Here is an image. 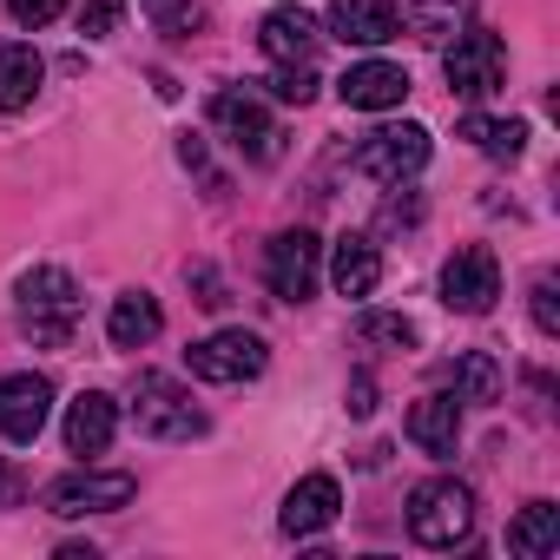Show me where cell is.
<instances>
[{
  "mask_svg": "<svg viewBox=\"0 0 560 560\" xmlns=\"http://www.w3.org/2000/svg\"><path fill=\"white\" fill-rule=\"evenodd\" d=\"M21 330L40 343V350H67L73 343V324H80V284L60 270V264H34L21 270Z\"/></svg>",
  "mask_w": 560,
  "mask_h": 560,
  "instance_id": "obj_1",
  "label": "cell"
},
{
  "mask_svg": "<svg viewBox=\"0 0 560 560\" xmlns=\"http://www.w3.org/2000/svg\"><path fill=\"white\" fill-rule=\"evenodd\" d=\"M409 534L422 547H462L475 534V488L455 475H435L409 494Z\"/></svg>",
  "mask_w": 560,
  "mask_h": 560,
  "instance_id": "obj_2",
  "label": "cell"
},
{
  "mask_svg": "<svg viewBox=\"0 0 560 560\" xmlns=\"http://www.w3.org/2000/svg\"><path fill=\"white\" fill-rule=\"evenodd\" d=\"M132 422H139V435H152V442H191V435H205V409H198L172 376H159V370H145V376L132 383Z\"/></svg>",
  "mask_w": 560,
  "mask_h": 560,
  "instance_id": "obj_3",
  "label": "cell"
},
{
  "mask_svg": "<svg viewBox=\"0 0 560 560\" xmlns=\"http://www.w3.org/2000/svg\"><path fill=\"white\" fill-rule=\"evenodd\" d=\"M442 73H448V86H455L462 100H494V93L508 86V47H501V34L462 27V34L448 40V54H442Z\"/></svg>",
  "mask_w": 560,
  "mask_h": 560,
  "instance_id": "obj_4",
  "label": "cell"
},
{
  "mask_svg": "<svg viewBox=\"0 0 560 560\" xmlns=\"http://www.w3.org/2000/svg\"><path fill=\"white\" fill-rule=\"evenodd\" d=\"M211 126H218L250 165H270L277 152H284V126L264 113V100H257L250 86H224V93L211 100Z\"/></svg>",
  "mask_w": 560,
  "mask_h": 560,
  "instance_id": "obj_5",
  "label": "cell"
},
{
  "mask_svg": "<svg viewBox=\"0 0 560 560\" xmlns=\"http://www.w3.org/2000/svg\"><path fill=\"white\" fill-rule=\"evenodd\" d=\"M132 494H139V481H132L126 468H73V475L47 481L40 501H47V514L80 521V514H119Z\"/></svg>",
  "mask_w": 560,
  "mask_h": 560,
  "instance_id": "obj_6",
  "label": "cell"
},
{
  "mask_svg": "<svg viewBox=\"0 0 560 560\" xmlns=\"http://www.w3.org/2000/svg\"><path fill=\"white\" fill-rule=\"evenodd\" d=\"M317 264H324V244H317V231H277L270 244H264V284H270V298H284V304H311V291H317Z\"/></svg>",
  "mask_w": 560,
  "mask_h": 560,
  "instance_id": "obj_7",
  "label": "cell"
},
{
  "mask_svg": "<svg viewBox=\"0 0 560 560\" xmlns=\"http://www.w3.org/2000/svg\"><path fill=\"white\" fill-rule=\"evenodd\" d=\"M501 298V264L488 244H462L448 264H442V304L462 311V317H488Z\"/></svg>",
  "mask_w": 560,
  "mask_h": 560,
  "instance_id": "obj_8",
  "label": "cell"
},
{
  "mask_svg": "<svg viewBox=\"0 0 560 560\" xmlns=\"http://www.w3.org/2000/svg\"><path fill=\"white\" fill-rule=\"evenodd\" d=\"M429 165V132L422 126H376L363 145H357V172L376 178V185H402Z\"/></svg>",
  "mask_w": 560,
  "mask_h": 560,
  "instance_id": "obj_9",
  "label": "cell"
},
{
  "mask_svg": "<svg viewBox=\"0 0 560 560\" xmlns=\"http://www.w3.org/2000/svg\"><path fill=\"white\" fill-rule=\"evenodd\" d=\"M264 363H270V350H264L257 330H218V337L191 343V376L198 383H250V376H264Z\"/></svg>",
  "mask_w": 560,
  "mask_h": 560,
  "instance_id": "obj_10",
  "label": "cell"
},
{
  "mask_svg": "<svg viewBox=\"0 0 560 560\" xmlns=\"http://www.w3.org/2000/svg\"><path fill=\"white\" fill-rule=\"evenodd\" d=\"M54 416V383L21 370V376H0V435L8 442H34Z\"/></svg>",
  "mask_w": 560,
  "mask_h": 560,
  "instance_id": "obj_11",
  "label": "cell"
},
{
  "mask_svg": "<svg viewBox=\"0 0 560 560\" xmlns=\"http://www.w3.org/2000/svg\"><path fill=\"white\" fill-rule=\"evenodd\" d=\"M343 514V488H337V475H304L291 494H284V534L291 540H311V534H324L330 521Z\"/></svg>",
  "mask_w": 560,
  "mask_h": 560,
  "instance_id": "obj_12",
  "label": "cell"
},
{
  "mask_svg": "<svg viewBox=\"0 0 560 560\" xmlns=\"http://www.w3.org/2000/svg\"><path fill=\"white\" fill-rule=\"evenodd\" d=\"M337 93H343L350 113H389V106L409 100V73H402L396 60H363V67H350V73L337 80Z\"/></svg>",
  "mask_w": 560,
  "mask_h": 560,
  "instance_id": "obj_13",
  "label": "cell"
},
{
  "mask_svg": "<svg viewBox=\"0 0 560 560\" xmlns=\"http://www.w3.org/2000/svg\"><path fill=\"white\" fill-rule=\"evenodd\" d=\"M330 34L343 47H389L402 34L396 0H330Z\"/></svg>",
  "mask_w": 560,
  "mask_h": 560,
  "instance_id": "obj_14",
  "label": "cell"
},
{
  "mask_svg": "<svg viewBox=\"0 0 560 560\" xmlns=\"http://www.w3.org/2000/svg\"><path fill=\"white\" fill-rule=\"evenodd\" d=\"M257 40H264V54H270L277 67H311L324 34H317V21H311L304 8H270L264 27H257Z\"/></svg>",
  "mask_w": 560,
  "mask_h": 560,
  "instance_id": "obj_15",
  "label": "cell"
},
{
  "mask_svg": "<svg viewBox=\"0 0 560 560\" xmlns=\"http://www.w3.org/2000/svg\"><path fill=\"white\" fill-rule=\"evenodd\" d=\"M330 284H337V298H370V291L383 284L376 237H363V231H343V237L330 244Z\"/></svg>",
  "mask_w": 560,
  "mask_h": 560,
  "instance_id": "obj_16",
  "label": "cell"
},
{
  "mask_svg": "<svg viewBox=\"0 0 560 560\" xmlns=\"http://www.w3.org/2000/svg\"><path fill=\"white\" fill-rule=\"evenodd\" d=\"M113 435H119V402H113L106 389L73 396V409H67V448H73V455H106Z\"/></svg>",
  "mask_w": 560,
  "mask_h": 560,
  "instance_id": "obj_17",
  "label": "cell"
},
{
  "mask_svg": "<svg viewBox=\"0 0 560 560\" xmlns=\"http://www.w3.org/2000/svg\"><path fill=\"white\" fill-rule=\"evenodd\" d=\"M402 429H409V442H416L422 455L442 462V455H455V442H462V402H455L448 389H435V396H422V402L409 409Z\"/></svg>",
  "mask_w": 560,
  "mask_h": 560,
  "instance_id": "obj_18",
  "label": "cell"
},
{
  "mask_svg": "<svg viewBox=\"0 0 560 560\" xmlns=\"http://www.w3.org/2000/svg\"><path fill=\"white\" fill-rule=\"evenodd\" d=\"M40 80H47V60H40L27 40L0 47V113H27L34 93H40Z\"/></svg>",
  "mask_w": 560,
  "mask_h": 560,
  "instance_id": "obj_19",
  "label": "cell"
},
{
  "mask_svg": "<svg viewBox=\"0 0 560 560\" xmlns=\"http://www.w3.org/2000/svg\"><path fill=\"white\" fill-rule=\"evenodd\" d=\"M159 330H165V311H159V298H145V291H126V298L113 304V317H106L113 350H145Z\"/></svg>",
  "mask_w": 560,
  "mask_h": 560,
  "instance_id": "obj_20",
  "label": "cell"
},
{
  "mask_svg": "<svg viewBox=\"0 0 560 560\" xmlns=\"http://www.w3.org/2000/svg\"><path fill=\"white\" fill-rule=\"evenodd\" d=\"M553 547H560V508H553V501H527V508L508 521V553L547 560Z\"/></svg>",
  "mask_w": 560,
  "mask_h": 560,
  "instance_id": "obj_21",
  "label": "cell"
},
{
  "mask_svg": "<svg viewBox=\"0 0 560 560\" xmlns=\"http://www.w3.org/2000/svg\"><path fill=\"white\" fill-rule=\"evenodd\" d=\"M448 396L455 402H501V363L488 350H462L448 363Z\"/></svg>",
  "mask_w": 560,
  "mask_h": 560,
  "instance_id": "obj_22",
  "label": "cell"
},
{
  "mask_svg": "<svg viewBox=\"0 0 560 560\" xmlns=\"http://www.w3.org/2000/svg\"><path fill=\"white\" fill-rule=\"evenodd\" d=\"M468 8L475 0H396V21L409 34H422V40H448V34H462Z\"/></svg>",
  "mask_w": 560,
  "mask_h": 560,
  "instance_id": "obj_23",
  "label": "cell"
},
{
  "mask_svg": "<svg viewBox=\"0 0 560 560\" xmlns=\"http://www.w3.org/2000/svg\"><path fill=\"white\" fill-rule=\"evenodd\" d=\"M462 139L481 145L488 159H521V152H527V126H521V119H481V113H475V119H462Z\"/></svg>",
  "mask_w": 560,
  "mask_h": 560,
  "instance_id": "obj_24",
  "label": "cell"
},
{
  "mask_svg": "<svg viewBox=\"0 0 560 560\" xmlns=\"http://www.w3.org/2000/svg\"><path fill=\"white\" fill-rule=\"evenodd\" d=\"M357 337H363V343H383V350H416V324L396 317V311H370V317L357 324Z\"/></svg>",
  "mask_w": 560,
  "mask_h": 560,
  "instance_id": "obj_25",
  "label": "cell"
},
{
  "mask_svg": "<svg viewBox=\"0 0 560 560\" xmlns=\"http://www.w3.org/2000/svg\"><path fill=\"white\" fill-rule=\"evenodd\" d=\"M119 21H126V0H86V8H80V34L86 40H113Z\"/></svg>",
  "mask_w": 560,
  "mask_h": 560,
  "instance_id": "obj_26",
  "label": "cell"
},
{
  "mask_svg": "<svg viewBox=\"0 0 560 560\" xmlns=\"http://www.w3.org/2000/svg\"><path fill=\"white\" fill-rule=\"evenodd\" d=\"M270 93L284 100V106H311V93H317V73H311V67H277V73H270Z\"/></svg>",
  "mask_w": 560,
  "mask_h": 560,
  "instance_id": "obj_27",
  "label": "cell"
},
{
  "mask_svg": "<svg viewBox=\"0 0 560 560\" xmlns=\"http://www.w3.org/2000/svg\"><path fill=\"white\" fill-rule=\"evenodd\" d=\"M534 324H540V337H560V304H553V277H534Z\"/></svg>",
  "mask_w": 560,
  "mask_h": 560,
  "instance_id": "obj_28",
  "label": "cell"
},
{
  "mask_svg": "<svg viewBox=\"0 0 560 560\" xmlns=\"http://www.w3.org/2000/svg\"><path fill=\"white\" fill-rule=\"evenodd\" d=\"M8 14H14L21 27H47V21L67 14V0H8Z\"/></svg>",
  "mask_w": 560,
  "mask_h": 560,
  "instance_id": "obj_29",
  "label": "cell"
},
{
  "mask_svg": "<svg viewBox=\"0 0 560 560\" xmlns=\"http://www.w3.org/2000/svg\"><path fill=\"white\" fill-rule=\"evenodd\" d=\"M185 277H191V291H198V304H205V311H218V304H224V284H218V270H211V264H191Z\"/></svg>",
  "mask_w": 560,
  "mask_h": 560,
  "instance_id": "obj_30",
  "label": "cell"
},
{
  "mask_svg": "<svg viewBox=\"0 0 560 560\" xmlns=\"http://www.w3.org/2000/svg\"><path fill=\"white\" fill-rule=\"evenodd\" d=\"M21 494H27V475L14 462H0V508H21Z\"/></svg>",
  "mask_w": 560,
  "mask_h": 560,
  "instance_id": "obj_31",
  "label": "cell"
},
{
  "mask_svg": "<svg viewBox=\"0 0 560 560\" xmlns=\"http://www.w3.org/2000/svg\"><path fill=\"white\" fill-rule=\"evenodd\" d=\"M370 409H376V383L357 376V383H350V416H370Z\"/></svg>",
  "mask_w": 560,
  "mask_h": 560,
  "instance_id": "obj_32",
  "label": "cell"
},
{
  "mask_svg": "<svg viewBox=\"0 0 560 560\" xmlns=\"http://www.w3.org/2000/svg\"><path fill=\"white\" fill-rule=\"evenodd\" d=\"M178 159H185V165H191V172H205V165H211V159H205V139H191V132H185V139H178Z\"/></svg>",
  "mask_w": 560,
  "mask_h": 560,
  "instance_id": "obj_33",
  "label": "cell"
},
{
  "mask_svg": "<svg viewBox=\"0 0 560 560\" xmlns=\"http://www.w3.org/2000/svg\"><path fill=\"white\" fill-rule=\"evenodd\" d=\"M165 8H172V0H152V14H165Z\"/></svg>",
  "mask_w": 560,
  "mask_h": 560,
  "instance_id": "obj_34",
  "label": "cell"
}]
</instances>
